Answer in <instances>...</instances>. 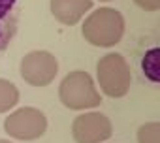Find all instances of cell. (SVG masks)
Returning a JSON list of instances; mask_svg holds the SVG:
<instances>
[{"label": "cell", "instance_id": "1", "mask_svg": "<svg viewBox=\"0 0 160 143\" xmlns=\"http://www.w3.org/2000/svg\"><path fill=\"white\" fill-rule=\"evenodd\" d=\"M81 32L91 45L113 47L124 34V17L113 8H100L85 19Z\"/></svg>", "mask_w": 160, "mask_h": 143}, {"label": "cell", "instance_id": "2", "mask_svg": "<svg viewBox=\"0 0 160 143\" xmlns=\"http://www.w3.org/2000/svg\"><path fill=\"white\" fill-rule=\"evenodd\" d=\"M60 102L68 109H89V107H98L102 104L100 92L94 87L92 77L83 70H75L62 79L60 89H58Z\"/></svg>", "mask_w": 160, "mask_h": 143}, {"label": "cell", "instance_id": "3", "mask_svg": "<svg viewBox=\"0 0 160 143\" xmlns=\"http://www.w3.org/2000/svg\"><path fill=\"white\" fill-rule=\"evenodd\" d=\"M96 76L100 89L109 98H122L130 91L132 74L130 66L121 53H108L96 64Z\"/></svg>", "mask_w": 160, "mask_h": 143}, {"label": "cell", "instance_id": "4", "mask_svg": "<svg viewBox=\"0 0 160 143\" xmlns=\"http://www.w3.org/2000/svg\"><path fill=\"white\" fill-rule=\"evenodd\" d=\"M4 130L8 136L21 139V141L38 139L47 130V119L36 107H21L13 111L10 117H6Z\"/></svg>", "mask_w": 160, "mask_h": 143}, {"label": "cell", "instance_id": "5", "mask_svg": "<svg viewBox=\"0 0 160 143\" xmlns=\"http://www.w3.org/2000/svg\"><path fill=\"white\" fill-rule=\"evenodd\" d=\"M58 74V62L49 51H32L21 60V77L32 87H47Z\"/></svg>", "mask_w": 160, "mask_h": 143}, {"label": "cell", "instance_id": "6", "mask_svg": "<svg viewBox=\"0 0 160 143\" xmlns=\"http://www.w3.org/2000/svg\"><path fill=\"white\" fill-rule=\"evenodd\" d=\"M113 134L111 121L104 113H83L72 124V136L77 143H102Z\"/></svg>", "mask_w": 160, "mask_h": 143}, {"label": "cell", "instance_id": "7", "mask_svg": "<svg viewBox=\"0 0 160 143\" xmlns=\"http://www.w3.org/2000/svg\"><path fill=\"white\" fill-rule=\"evenodd\" d=\"M92 10V0H51V13L62 25H75Z\"/></svg>", "mask_w": 160, "mask_h": 143}, {"label": "cell", "instance_id": "8", "mask_svg": "<svg viewBox=\"0 0 160 143\" xmlns=\"http://www.w3.org/2000/svg\"><path fill=\"white\" fill-rule=\"evenodd\" d=\"M17 0H0V51H4L17 30Z\"/></svg>", "mask_w": 160, "mask_h": 143}, {"label": "cell", "instance_id": "9", "mask_svg": "<svg viewBox=\"0 0 160 143\" xmlns=\"http://www.w3.org/2000/svg\"><path fill=\"white\" fill-rule=\"evenodd\" d=\"M19 102V91L17 87L8 81V79H0V113H6L12 107H15Z\"/></svg>", "mask_w": 160, "mask_h": 143}, {"label": "cell", "instance_id": "10", "mask_svg": "<svg viewBox=\"0 0 160 143\" xmlns=\"http://www.w3.org/2000/svg\"><path fill=\"white\" fill-rule=\"evenodd\" d=\"M158 55H160V51H158L156 47H152V49H149V51L145 53V57H143V60H141L143 74H145V77H147L149 81H152V83H158Z\"/></svg>", "mask_w": 160, "mask_h": 143}, {"label": "cell", "instance_id": "11", "mask_svg": "<svg viewBox=\"0 0 160 143\" xmlns=\"http://www.w3.org/2000/svg\"><path fill=\"white\" fill-rule=\"evenodd\" d=\"M138 141L139 143H160V124L158 122H147L138 130Z\"/></svg>", "mask_w": 160, "mask_h": 143}, {"label": "cell", "instance_id": "12", "mask_svg": "<svg viewBox=\"0 0 160 143\" xmlns=\"http://www.w3.org/2000/svg\"><path fill=\"white\" fill-rule=\"evenodd\" d=\"M134 2L145 12H156L160 8V0H134Z\"/></svg>", "mask_w": 160, "mask_h": 143}, {"label": "cell", "instance_id": "13", "mask_svg": "<svg viewBox=\"0 0 160 143\" xmlns=\"http://www.w3.org/2000/svg\"><path fill=\"white\" fill-rule=\"evenodd\" d=\"M0 143H12V141H8V139H0Z\"/></svg>", "mask_w": 160, "mask_h": 143}, {"label": "cell", "instance_id": "14", "mask_svg": "<svg viewBox=\"0 0 160 143\" xmlns=\"http://www.w3.org/2000/svg\"><path fill=\"white\" fill-rule=\"evenodd\" d=\"M102 2H109V0H102Z\"/></svg>", "mask_w": 160, "mask_h": 143}]
</instances>
